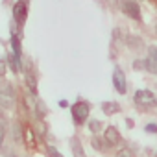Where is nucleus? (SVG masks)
<instances>
[{
	"label": "nucleus",
	"instance_id": "obj_27",
	"mask_svg": "<svg viewBox=\"0 0 157 157\" xmlns=\"http://www.w3.org/2000/svg\"><path fill=\"white\" fill-rule=\"evenodd\" d=\"M155 76H157V74H155Z\"/></svg>",
	"mask_w": 157,
	"mask_h": 157
},
{
	"label": "nucleus",
	"instance_id": "obj_8",
	"mask_svg": "<svg viewBox=\"0 0 157 157\" xmlns=\"http://www.w3.org/2000/svg\"><path fill=\"white\" fill-rule=\"evenodd\" d=\"M26 8H28V6L22 4V2H17L15 8H13V17H15V21H17L19 26H22V24L26 22V15H28V10H26Z\"/></svg>",
	"mask_w": 157,
	"mask_h": 157
},
{
	"label": "nucleus",
	"instance_id": "obj_26",
	"mask_svg": "<svg viewBox=\"0 0 157 157\" xmlns=\"http://www.w3.org/2000/svg\"><path fill=\"white\" fill-rule=\"evenodd\" d=\"M155 157H157V151H155Z\"/></svg>",
	"mask_w": 157,
	"mask_h": 157
},
{
	"label": "nucleus",
	"instance_id": "obj_3",
	"mask_svg": "<svg viewBox=\"0 0 157 157\" xmlns=\"http://www.w3.org/2000/svg\"><path fill=\"white\" fill-rule=\"evenodd\" d=\"M0 107L2 109H13L15 107V91L8 82L0 83Z\"/></svg>",
	"mask_w": 157,
	"mask_h": 157
},
{
	"label": "nucleus",
	"instance_id": "obj_22",
	"mask_svg": "<svg viewBox=\"0 0 157 157\" xmlns=\"http://www.w3.org/2000/svg\"><path fill=\"white\" fill-rule=\"evenodd\" d=\"M144 129H146V133H157V124H153V122L151 124H146Z\"/></svg>",
	"mask_w": 157,
	"mask_h": 157
},
{
	"label": "nucleus",
	"instance_id": "obj_6",
	"mask_svg": "<svg viewBox=\"0 0 157 157\" xmlns=\"http://www.w3.org/2000/svg\"><path fill=\"white\" fill-rule=\"evenodd\" d=\"M104 139L107 140L109 146H118L122 142V135H120V131H118L117 126H107L105 131H104Z\"/></svg>",
	"mask_w": 157,
	"mask_h": 157
},
{
	"label": "nucleus",
	"instance_id": "obj_17",
	"mask_svg": "<svg viewBox=\"0 0 157 157\" xmlns=\"http://www.w3.org/2000/svg\"><path fill=\"white\" fill-rule=\"evenodd\" d=\"M11 46H13V54L21 57L22 54H21V39H19V35H13L11 37Z\"/></svg>",
	"mask_w": 157,
	"mask_h": 157
},
{
	"label": "nucleus",
	"instance_id": "obj_10",
	"mask_svg": "<svg viewBox=\"0 0 157 157\" xmlns=\"http://www.w3.org/2000/svg\"><path fill=\"white\" fill-rule=\"evenodd\" d=\"M70 150H72V155L74 157H87L85 148H83V144L80 142V139H78V137H74L70 140Z\"/></svg>",
	"mask_w": 157,
	"mask_h": 157
},
{
	"label": "nucleus",
	"instance_id": "obj_24",
	"mask_svg": "<svg viewBox=\"0 0 157 157\" xmlns=\"http://www.w3.org/2000/svg\"><path fill=\"white\" fill-rule=\"evenodd\" d=\"M19 2H22V4H26V2H28V0H19Z\"/></svg>",
	"mask_w": 157,
	"mask_h": 157
},
{
	"label": "nucleus",
	"instance_id": "obj_7",
	"mask_svg": "<svg viewBox=\"0 0 157 157\" xmlns=\"http://www.w3.org/2000/svg\"><path fill=\"white\" fill-rule=\"evenodd\" d=\"M22 142H24V146H26L28 150H33V148L37 146V137H35L33 128H30V126L22 128Z\"/></svg>",
	"mask_w": 157,
	"mask_h": 157
},
{
	"label": "nucleus",
	"instance_id": "obj_18",
	"mask_svg": "<svg viewBox=\"0 0 157 157\" xmlns=\"http://www.w3.org/2000/svg\"><path fill=\"white\" fill-rule=\"evenodd\" d=\"M6 72H8V59H0V78L2 76H6Z\"/></svg>",
	"mask_w": 157,
	"mask_h": 157
},
{
	"label": "nucleus",
	"instance_id": "obj_20",
	"mask_svg": "<svg viewBox=\"0 0 157 157\" xmlns=\"http://www.w3.org/2000/svg\"><path fill=\"white\" fill-rule=\"evenodd\" d=\"M4 140H6V128L0 124V148L4 146Z\"/></svg>",
	"mask_w": 157,
	"mask_h": 157
},
{
	"label": "nucleus",
	"instance_id": "obj_2",
	"mask_svg": "<svg viewBox=\"0 0 157 157\" xmlns=\"http://www.w3.org/2000/svg\"><path fill=\"white\" fill-rule=\"evenodd\" d=\"M72 120L76 126H83L87 120H89V113H91V104L85 102V100H80V102H76L72 107Z\"/></svg>",
	"mask_w": 157,
	"mask_h": 157
},
{
	"label": "nucleus",
	"instance_id": "obj_14",
	"mask_svg": "<svg viewBox=\"0 0 157 157\" xmlns=\"http://www.w3.org/2000/svg\"><path fill=\"white\" fill-rule=\"evenodd\" d=\"M115 157H135V151L129 146H120L115 153Z\"/></svg>",
	"mask_w": 157,
	"mask_h": 157
},
{
	"label": "nucleus",
	"instance_id": "obj_12",
	"mask_svg": "<svg viewBox=\"0 0 157 157\" xmlns=\"http://www.w3.org/2000/svg\"><path fill=\"white\" fill-rule=\"evenodd\" d=\"M8 61H10V68H11L15 74H19V72L22 70V63H21V57H19V56H15V54H10Z\"/></svg>",
	"mask_w": 157,
	"mask_h": 157
},
{
	"label": "nucleus",
	"instance_id": "obj_5",
	"mask_svg": "<svg viewBox=\"0 0 157 157\" xmlns=\"http://www.w3.org/2000/svg\"><path fill=\"white\" fill-rule=\"evenodd\" d=\"M120 8L129 19L140 21V6L135 2V0H120Z\"/></svg>",
	"mask_w": 157,
	"mask_h": 157
},
{
	"label": "nucleus",
	"instance_id": "obj_15",
	"mask_svg": "<svg viewBox=\"0 0 157 157\" xmlns=\"http://www.w3.org/2000/svg\"><path fill=\"white\" fill-rule=\"evenodd\" d=\"M87 126H89V131H91V133H94V135H96V133H98V131H100V129L104 128L102 120H96V118H91Z\"/></svg>",
	"mask_w": 157,
	"mask_h": 157
},
{
	"label": "nucleus",
	"instance_id": "obj_11",
	"mask_svg": "<svg viewBox=\"0 0 157 157\" xmlns=\"http://www.w3.org/2000/svg\"><path fill=\"white\" fill-rule=\"evenodd\" d=\"M102 111H104L105 115H117V113H120V104L107 100V102L102 104Z\"/></svg>",
	"mask_w": 157,
	"mask_h": 157
},
{
	"label": "nucleus",
	"instance_id": "obj_1",
	"mask_svg": "<svg viewBox=\"0 0 157 157\" xmlns=\"http://www.w3.org/2000/svg\"><path fill=\"white\" fill-rule=\"evenodd\" d=\"M133 102H135L137 107H140L144 111L157 107V96L151 91H148V89H139L135 93V96H133Z\"/></svg>",
	"mask_w": 157,
	"mask_h": 157
},
{
	"label": "nucleus",
	"instance_id": "obj_4",
	"mask_svg": "<svg viewBox=\"0 0 157 157\" xmlns=\"http://www.w3.org/2000/svg\"><path fill=\"white\" fill-rule=\"evenodd\" d=\"M113 87H115V91H117L118 94H126V91H128L126 74H124V70H122L120 67H117V68L113 70Z\"/></svg>",
	"mask_w": 157,
	"mask_h": 157
},
{
	"label": "nucleus",
	"instance_id": "obj_9",
	"mask_svg": "<svg viewBox=\"0 0 157 157\" xmlns=\"http://www.w3.org/2000/svg\"><path fill=\"white\" fill-rule=\"evenodd\" d=\"M91 146L96 150V151H100V153H105L111 146L107 144V140L104 139V137H98V135H94L93 137V140H91Z\"/></svg>",
	"mask_w": 157,
	"mask_h": 157
},
{
	"label": "nucleus",
	"instance_id": "obj_23",
	"mask_svg": "<svg viewBox=\"0 0 157 157\" xmlns=\"http://www.w3.org/2000/svg\"><path fill=\"white\" fill-rule=\"evenodd\" d=\"M4 157H19V155H17V153H15V151H8V153H6V155H4Z\"/></svg>",
	"mask_w": 157,
	"mask_h": 157
},
{
	"label": "nucleus",
	"instance_id": "obj_13",
	"mask_svg": "<svg viewBox=\"0 0 157 157\" xmlns=\"http://www.w3.org/2000/svg\"><path fill=\"white\" fill-rule=\"evenodd\" d=\"M26 85H28L30 93L35 94V91H37V80H35V74L32 70H26Z\"/></svg>",
	"mask_w": 157,
	"mask_h": 157
},
{
	"label": "nucleus",
	"instance_id": "obj_21",
	"mask_svg": "<svg viewBox=\"0 0 157 157\" xmlns=\"http://www.w3.org/2000/svg\"><path fill=\"white\" fill-rule=\"evenodd\" d=\"M148 52H150V56H148V57H150V59H153V61L157 63V46H150V50H148Z\"/></svg>",
	"mask_w": 157,
	"mask_h": 157
},
{
	"label": "nucleus",
	"instance_id": "obj_16",
	"mask_svg": "<svg viewBox=\"0 0 157 157\" xmlns=\"http://www.w3.org/2000/svg\"><path fill=\"white\" fill-rule=\"evenodd\" d=\"M144 70H148V72H151V74H157V63H155L153 59L146 57V59H144Z\"/></svg>",
	"mask_w": 157,
	"mask_h": 157
},
{
	"label": "nucleus",
	"instance_id": "obj_25",
	"mask_svg": "<svg viewBox=\"0 0 157 157\" xmlns=\"http://www.w3.org/2000/svg\"><path fill=\"white\" fill-rule=\"evenodd\" d=\"M155 33H157V24H155Z\"/></svg>",
	"mask_w": 157,
	"mask_h": 157
},
{
	"label": "nucleus",
	"instance_id": "obj_19",
	"mask_svg": "<svg viewBox=\"0 0 157 157\" xmlns=\"http://www.w3.org/2000/svg\"><path fill=\"white\" fill-rule=\"evenodd\" d=\"M46 155H48V157H63V155H61V151H57V150H56V148H52V146H48V148H46Z\"/></svg>",
	"mask_w": 157,
	"mask_h": 157
}]
</instances>
